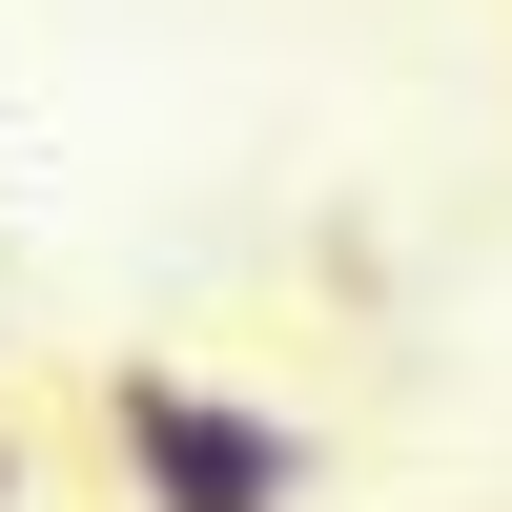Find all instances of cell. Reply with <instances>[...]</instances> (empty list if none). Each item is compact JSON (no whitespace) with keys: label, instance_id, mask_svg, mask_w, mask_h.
<instances>
[{"label":"cell","instance_id":"1","mask_svg":"<svg viewBox=\"0 0 512 512\" xmlns=\"http://www.w3.org/2000/svg\"><path fill=\"white\" fill-rule=\"evenodd\" d=\"M103 472H123V512H308L328 431L185 369V349H103Z\"/></svg>","mask_w":512,"mask_h":512},{"label":"cell","instance_id":"2","mask_svg":"<svg viewBox=\"0 0 512 512\" xmlns=\"http://www.w3.org/2000/svg\"><path fill=\"white\" fill-rule=\"evenodd\" d=\"M0 512H21V431H0Z\"/></svg>","mask_w":512,"mask_h":512}]
</instances>
